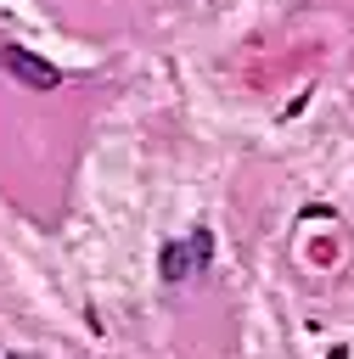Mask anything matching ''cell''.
Segmentation results:
<instances>
[{
    "label": "cell",
    "mask_w": 354,
    "mask_h": 359,
    "mask_svg": "<svg viewBox=\"0 0 354 359\" xmlns=\"http://www.w3.org/2000/svg\"><path fill=\"white\" fill-rule=\"evenodd\" d=\"M157 269H163V280H185V275L197 269V264H191V247H185V241H163Z\"/></svg>",
    "instance_id": "7a4b0ae2"
},
{
    "label": "cell",
    "mask_w": 354,
    "mask_h": 359,
    "mask_svg": "<svg viewBox=\"0 0 354 359\" xmlns=\"http://www.w3.org/2000/svg\"><path fill=\"white\" fill-rule=\"evenodd\" d=\"M0 67H6L17 84H28V90H56V84H62V67H51L45 56H34V50H22V45H0Z\"/></svg>",
    "instance_id": "6da1fadb"
},
{
    "label": "cell",
    "mask_w": 354,
    "mask_h": 359,
    "mask_svg": "<svg viewBox=\"0 0 354 359\" xmlns=\"http://www.w3.org/2000/svg\"><path fill=\"white\" fill-rule=\"evenodd\" d=\"M185 247H191V264L208 269V258H214V236H208V224H197V230L185 236Z\"/></svg>",
    "instance_id": "3957f363"
}]
</instances>
